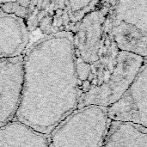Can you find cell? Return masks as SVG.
<instances>
[{"instance_id": "cell-1", "label": "cell", "mask_w": 147, "mask_h": 147, "mask_svg": "<svg viewBox=\"0 0 147 147\" xmlns=\"http://www.w3.org/2000/svg\"><path fill=\"white\" fill-rule=\"evenodd\" d=\"M78 81L72 33L44 34L23 53V86L16 120L49 136L78 109Z\"/></svg>"}, {"instance_id": "cell-2", "label": "cell", "mask_w": 147, "mask_h": 147, "mask_svg": "<svg viewBox=\"0 0 147 147\" xmlns=\"http://www.w3.org/2000/svg\"><path fill=\"white\" fill-rule=\"evenodd\" d=\"M110 121L108 108L78 109L48 136L49 147H102Z\"/></svg>"}, {"instance_id": "cell-3", "label": "cell", "mask_w": 147, "mask_h": 147, "mask_svg": "<svg viewBox=\"0 0 147 147\" xmlns=\"http://www.w3.org/2000/svg\"><path fill=\"white\" fill-rule=\"evenodd\" d=\"M111 30L121 51L147 57V0H107Z\"/></svg>"}, {"instance_id": "cell-4", "label": "cell", "mask_w": 147, "mask_h": 147, "mask_svg": "<svg viewBox=\"0 0 147 147\" xmlns=\"http://www.w3.org/2000/svg\"><path fill=\"white\" fill-rule=\"evenodd\" d=\"M145 59L134 53L120 51L115 69L109 82L100 88H91L79 98L78 109L96 105L109 108L116 103L134 81Z\"/></svg>"}, {"instance_id": "cell-5", "label": "cell", "mask_w": 147, "mask_h": 147, "mask_svg": "<svg viewBox=\"0 0 147 147\" xmlns=\"http://www.w3.org/2000/svg\"><path fill=\"white\" fill-rule=\"evenodd\" d=\"M108 14V1L101 0L98 6L71 29L76 64L91 66L99 59L106 34Z\"/></svg>"}, {"instance_id": "cell-6", "label": "cell", "mask_w": 147, "mask_h": 147, "mask_svg": "<svg viewBox=\"0 0 147 147\" xmlns=\"http://www.w3.org/2000/svg\"><path fill=\"white\" fill-rule=\"evenodd\" d=\"M111 121L131 122L147 129V57L125 95L108 108Z\"/></svg>"}, {"instance_id": "cell-7", "label": "cell", "mask_w": 147, "mask_h": 147, "mask_svg": "<svg viewBox=\"0 0 147 147\" xmlns=\"http://www.w3.org/2000/svg\"><path fill=\"white\" fill-rule=\"evenodd\" d=\"M23 86V55L0 59V127L16 119Z\"/></svg>"}, {"instance_id": "cell-8", "label": "cell", "mask_w": 147, "mask_h": 147, "mask_svg": "<svg viewBox=\"0 0 147 147\" xmlns=\"http://www.w3.org/2000/svg\"><path fill=\"white\" fill-rule=\"evenodd\" d=\"M101 0H51L38 27L44 34L71 32L78 22L98 6Z\"/></svg>"}, {"instance_id": "cell-9", "label": "cell", "mask_w": 147, "mask_h": 147, "mask_svg": "<svg viewBox=\"0 0 147 147\" xmlns=\"http://www.w3.org/2000/svg\"><path fill=\"white\" fill-rule=\"evenodd\" d=\"M28 41L25 20L0 9V59L23 55Z\"/></svg>"}, {"instance_id": "cell-10", "label": "cell", "mask_w": 147, "mask_h": 147, "mask_svg": "<svg viewBox=\"0 0 147 147\" xmlns=\"http://www.w3.org/2000/svg\"><path fill=\"white\" fill-rule=\"evenodd\" d=\"M0 147H49L48 136L15 119L0 127Z\"/></svg>"}, {"instance_id": "cell-11", "label": "cell", "mask_w": 147, "mask_h": 147, "mask_svg": "<svg viewBox=\"0 0 147 147\" xmlns=\"http://www.w3.org/2000/svg\"><path fill=\"white\" fill-rule=\"evenodd\" d=\"M102 147H147V129L131 122L111 121Z\"/></svg>"}, {"instance_id": "cell-12", "label": "cell", "mask_w": 147, "mask_h": 147, "mask_svg": "<svg viewBox=\"0 0 147 147\" xmlns=\"http://www.w3.org/2000/svg\"><path fill=\"white\" fill-rule=\"evenodd\" d=\"M29 3L30 0H16L1 4L0 9L7 13H10L18 17H21L26 22L28 14Z\"/></svg>"}, {"instance_id": "cell-13", "label": "cell", "mask_w": 147, "mask_h": 147, "mask_svg": "<svg viewBox=\"0 0 147 147\" xmlns=\"http://www.w3.org/2000/svg\"><path fill=\"white\" fill-rule=\"evenodd\" d=\"M13 1H16V0H0V5L5 3H9V2H13Z\"/></svg>"}]
</instances>
